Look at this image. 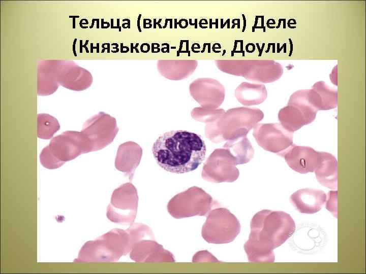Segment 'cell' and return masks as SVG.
I'll return each mask as SVG.
<instances>
[{"label": "cell", "instance_id": "1", "mask_svg": "<svg viewBox=\"0 0 366 274\" xmlns=\"http://www.w3.org/2000/svg\"><path fill=\"white\" fill-rule=\"evenodd\" d=\"M251 232L244 245L248 260L252 262H273V249L284 244L295 231V223L283 211L263 210L251 221Z\"/></svg>", "mask_w": 366, "mask_h": 274}, {"label": "cell", "instance_id": "2", "mask_svg": "<svg viewBox=\"0 0 366 274\" xmlns=\"http://www.w3.org/2000/svg\"><path fill=\"white\" fill-rule=\"evenodd\" d=\"M152 152L157 164L164 170L184 174L196 169L204 160V140L196 133L178 130L166 132L154 142Z\"/></svg>", "mask_w": 366, "mask_h": 274}, {"label": "cell", "instance_id": "3", "mask_svg": "<svg viewBox=\"0 0 366 274\" xmlns=\"http://www.w3.org/2000/svg\"><path fill=\"white\" fill-rule=\"evenodd\" d=\"M90 151L87 140L81 131L68 130L50 141L41 151L40 160L44 167L55 169L80 154Z\"/></svg>", "mask_w": 366, "mask_h": 274}, {"label": "cell", "instance_id": "4", "mask_svg": "<svg viewBox=\"0 0 366 274\" xmlns=\"http://www.w3.org/2000/svg\"><path fill=\"white\" fill-rule=\"evenodd\" d=\"M215 63L223 73L258 82H274L283 73L282 65L273 60L218 59Z\"/></svg>", "mask_w": 366, "mask_h": 274}, {"label": "cell", "instance_id": "5", "mask_svg": "<svg viewBox=\"0 0 366 274\" xmlns=\"http://www.w3.org/2000/svg\"><path fill=\"white\" fill-rule=\"evenodd\" d=\"M240 231V224L229 210L219 208L211 211L202 229V236L208 243L232 242Z\"/></svg>", "mask_w": 366, "mask_h": 274}, {"label": "cell", "instance_id": "6", "mask_svg": "<svg viewBox=\"0 0 366 274\" xmlns=\"http://www.w3.org/2000/svg\"><path fill=\"white\" fill-rule=\"evenodd\" d=\"M317 112L308 102L305 89L299 90L290 96L288 105L280 110L279 119L284 128L293 132L313 122Z\"/></svg>", "mask_w": 366, "mask_h": 274}, {"label": "cell", "instance_id": "7", "mask_svg": "<svg viewBox=\"0 0 366 274\" xmlns=\"http://www.w3.org/2000/svg\"><path fill=\"white\" fill-rule=\"evenodd\" d=\"M115 127L114 119L101 112L87 120L81 132L92 151L103 148L112 141Z\"/></svg>", "mask_w": 366, "mask_h": 274}, {"label": "cell", "instance_id": "8", "mask_svg": "<svg viewBox=\"0 0 366 274\" xmlns=\"http://www.w3.org/2000/svg\"><path fill=\"white\" fill-rule=\"evenodd\" d=\"M323 152L317 151L310 147L293 144L281 155L293 170L300 174H307L314 172L320 165Z\"/></svg>", "mask_w": 366, "mask_h": 274}, {"label": "cell", "instance_id": "9", "mask_svg": "<svg viewBox=\"0 0 366 274\" xmlns=\"http://www.w3.org/2000/svg\"><path fill=\"white\" fill-rule=\"evenodd\" d=\"M259 144L266 150L282 154L293 144V132L278 124H264L256 131Z\"/></svg>", "mask_w": 366, "mask_h": 274}, {"label": "cell", "instance_id": "10", "mask_svg": "<svg viewBox=\"0 0 366 274\" xmlns=\"http://www.w3.org/2000/svg\"><path fill=\"white\" fill-rule=\"evenodd\" d=\"M327 200V195L322 191L310 188L299 189L290 197L292 204L300 213L313 214L319 212Z\"/></svg>", "mask_w": 366, "mask_h": 274}, {"label": "cell", "instance_id": "11", "mask_svg": "<svg viewBox=\"0 0 366 274\" xmlns=\"http://www.w3.org/2000/svg\"><path fill=\"white\" fill-rule=\"evenodd\" d=\"M309 104L317 111L334 109L338 105V91L322 81L315 83L311 89H306Z\"/></svg>", "mask_w": 366, "mask_h": 274}, {"label": "cell", "instance_id": "12", "mask_svg": "<svg viewBox=\"0 0 366 274\" xmlns=\"http://www.w3.org/2000/svg\"><path fill=\"white\" fill-rule=\"evenodd\" d=\"M179 202L174 199L169 203L179 204L175 206L181 209L174 213L172 216L177 218L194 215L205 216L216 203L212 197L204 191H202L197 198H188L187 202L184 199Z\"/></svg>", "mask_w": 366, "mask_h": 274}, {"label": "cell", "instance_id": "13", "mask_svg": "<svg viewBox=\"0 0 366 274\" xmlns=\"http://www.w3.org/2000/svg\"><path fill=\"white\" fill-rule=\"evenodd\" d=\"M195 59H161L157 61L158 72L171 80H181L191 75L196 69Z\"/></svg>", "mask_w": 366, "mask_h": 274}, {"label": "cell", "instance_id": "14", "mask_svg": "<svg viewBox=\"0 0 366 274\" xmlns=\"http://www.w3.org/2000/svg\"><path fill=\"white\" fill-rule=\"evenodd\" d=\"M337 170L336 158L331 154L324 152L322 160L314 172L319 183L328 188L337 189Z\"/></svg>", "mask_w": 366, "mask_h": 274}, {"label": "cell", "instance_id": "15", "mask_svg": "<svg viewBox=\"0 0 366 274\" xmlns=\"http://www.w3.org/2000/svg\"><path fill=\"white\" fill-rule=\"evenodd\" d=\"M236 96L241 103L254 105L263 102L266 98L267 92L263 85L244 82L237 88Z\"/></svg>", "mask_w": 366, "mask_h": 274}, {"label": "cell", "instance_id": "16", "mask_svg": "<svg viewBox=\"0 0 366 274\" xmlns=\"http://www.w3.org/2000/svg\"><path fill=\"white\" fill-rule=\"evenodd\" d=\"M60 129L57 119L47 114H39L37 118V135L40 139H51Z\"/></svg>", "mask_w": 366, "mask_h": 274}, {"label": "cell", "instance_id": "17", "mask_svg": "<svg viewBox=\"0 0 366 274\" xmlns=\"http://www.w3.org/2000/svg\"><path fill=\"white\" fill-rule=\"evenodd\" d=\"M327 198L328 199L326 203V209L337 217V191H330L329 192Z\"/></svg>", "mask_w": 366, "mask_h": 274}, {"label": "cell", "instance_id": "18", "mask_svg": "<svg viewBox=\"0 0 366 274\" xmlns=\"http://www.w3.org/2000/svg\"><path fill=\"white\" fill-rule=\"evenodd\" d=\"M337 66L336 65L332 70L331 73L330 75V78L331 79V81L334 84H335L336 85H337Z\"/></svg>", "mask_w": 366, "mask_h": 274}, {"label": "cell", "instance_id": "19", "mask_svg": "<svg viewBox=\"0 0 366 274\" xmlns=\"http://www.w3.org/2000/svg\"><path fill=\"white\" fill-rule=\"evenodd\" d=\"M141 15L140 14L139 16V17H138V30H139L140 32L141 31V29H140V28L139 22H140V17H141Z\"/></svg>", "mask_w": 366, "mask_h": 274}]
</instances>
